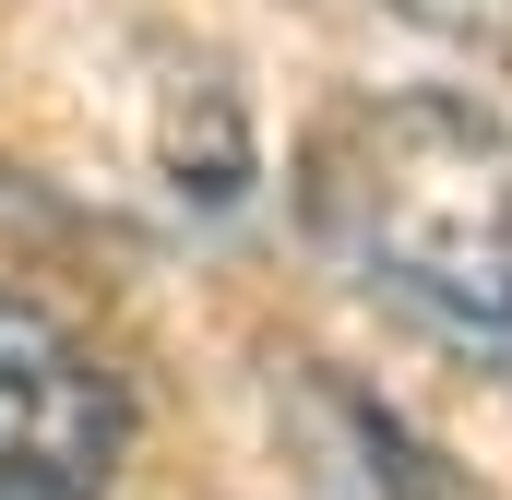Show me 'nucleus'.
Here are the masks:
<instances>
[{
  "label": "nucleus",
  "instance_id": "nucleus-1",
  "mask_svg": "<svg viewBox=\"0 0 512 500\" xmlns=\"http://www.w3.org/2000/svg\"><path fill=\"white\" fill-rule=\"evenodd\" d=\"M310 227L346 250L370 286L453 334H512V120L405 84V96H346L298 155Z\"/></svg>",
  "mask_w": 512,
  "mask_h": 500
},
{
  "label": "nucleus",
  "instance_id": "nucleus-2",
  "mask_svg": "<svg viewBox=\"0 0 512 500\" xmlns=\"http://www.w3.org/2000/svg\"><path fill=\"white\" fill-rule=\"evenodd\" d=\"M131 465L120 370L24 286H0V500H108Z\"/></svg>",
  "mask_w": 512,
  "mask_h": 500
},
{
  "label": "nucleus",
  "instance_id": "nucleus-3",
  "mask_svg": "<svg viewBox=\"0 0 512 500\" xmlns=\"http://www.w3.org/2000/svg\"><path fill=\"white\" fill-rule=\"evenodd\" d=\"M298 441H310L322 500H453V477L429 465V441L393 405H370L358 381H334V370L298 381Z\"/></svg>",
  "mask_w": 512,
  "mask_h": 500
},
{
  "label": "nucleus",
  "instance_id": "nucleus-4",
  "mask_svg": "<svg viewBox=\"0 0 512 500\" xmlns=\"http://www.w3.org/2000/svg\"><path fill=\"white\" fill-rule=\"evenodd\" d=\"M155 155H167V179H179L191 203H239V191H251V120H239V84H227L215 60L167 84Z\"/></svg>",
  "mask_w": 512,
  "mask_h": 500
},
{
  "label": "nucleus",
  "instance_id": "nucleus-5",
  "mask_svg": "<svg viewBox=\"0 0 512 500\" xmlns=\"http://www.w3.org/2000/svg\"><path fill=\"white\" fill-rule=\"evenodd\" d=\"M393 12H405V24H429L441 48H477V60L512 84V0H393Z\"/></svg>",
  "mask_w": 512,
  "mask_h": 500
}]
</instances>
